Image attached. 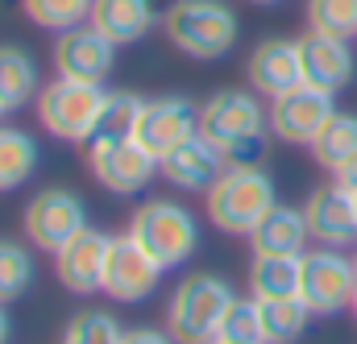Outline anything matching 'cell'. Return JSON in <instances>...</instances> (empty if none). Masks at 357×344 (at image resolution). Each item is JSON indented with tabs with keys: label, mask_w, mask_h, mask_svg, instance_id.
I'll use <instances>...</instances> for the list:
<instances>
[{
	"label": "cell",
	"mask_w": 357,
	"mask_h": 344,
	"mask_svg": "<svg viewBox=\"0 0 357 344\" xmlns=\"http://www.w3.org/2000/svg\"><path fill=\"white\" fill-rule=\"evenodd\" d=\"M162 33L178 54L195 63H212L237 46L241 21L229 0H175L162 13Z\"/></svg>",
	"instance_id": "6da1fadb"
},
{
	"label": "cell",
	"mask_w": 357,
	"mask_h": 344,
	"mask_svg": "<svg viewBox=\"0 0 357 344\" xmlns=\"http://www.w3.org/2000/svg\"><path fill=\"white\" fill-rule=\"evenodd\" d=\"M270 129V108H262L258 91L225 87L199 104V133L225 150L229 162H250L245 154H262V133Z\"/></svg>",
	"instance_id": "7a4b0ae2"
},
{
	"label": "cell",
	"mask_w": 357,
	"mask_h": 344,
	"mask_svg": "<svg viewBox=\"0 0 357 344\" xmlns=\"http://www.w3.org/2000/svg\"><path fill=\"white\" fill-rule=\"evenodd\" d=\"M204 195H208V220L229 237H250L254 224L278 203L274 178L258 162H229Z\"/></svg>",
	"instance_id": "3957f363"
},
{
	"label": "cell",
	"mask_w": 357,
	"mask_h": 344,
	"mask_svg": "<svg viewBox=\"0 0 357 344\" xmlns=\"http://www.w3.org/2000/svg\"><path fill=\"white\" fill-rule=\"evenodd\" d=\"M129 237L158 261L162 269H178L199 249V224L175 199H146L129 216Z\"/></svg>",
	"instance_id": "277c9868"
},
{
	"label": "cell",
	"mask_w": 357,
	"mask_h": 344,
	"mask_svg": "<svg viewBox=\"0 0 357 344\" xmlns=\"http://www.w3.org/2000/svg\"><path fill=\"white\" fill-rule=\"evenodd\" d=\"M233 286L216 274H187L167 303V332L178 344H208L216 341V328L233 303Z\"/></svg>",
	"instance_id": "5b68a950"
},
{
	"label": "cell",
	"mask_w": 357,
	"mask_h": 344,
	"mask_svg": "<svg viewBox=\"0 0 357 344\" xmlns=\"http://www.w3.org/2000/svg\"><path fill=\"white\" fill-rule=\"evenodd\" d=\"M108 91L96 84H71V79H54L38 91V120L46 125L50 137L59 141H91L96 137V120L104 112Z\"/></svg>",
	"instance_id": "8992f818"
},
{
	"label": "cell",
	"mask_w": 357,
	"mask_h": 344,
	"mask_svg": "<svg viewBox=\"0 0 357 344\" xmlns=\"http://www.w3.org/2000/svg\"><path fill=\"white\" fill-rule=\"evenodd\" d=\"M357 295V265L345 258V249H312L303 253V274H299V299L307 303L312 315H341L354 307Z\"/></svg>",
	"instance_id": "52a82bcc"
},
{
	"label": "cell",
	"mask_w": 357,
	"mask_h": 344,
	"mask_svg": "<svg viewBox=\"0 0 357 344\" xmlns=\"http://www.w3.org/2000/svg\"><path fill=\"white\" fill-rule=\"evenodd\" d=\"M21 224H25L29 245L54 258L71 237H79V233L88 228V208H84V199H79L75 191L50 187V191H38V195L25 203Z\"/></svg>",
	"instance_id": "ba28073f"
},
{
	"label": "cell",
	"mask_w": 357,
	"mask_h": 344,
	"mask_svg": "<svg viewBox=\"0 0 357 344\" xmlns=\"http://www.w3.org/2000/svg\"><path fill=\"white\" fill-rule=\"evenodd\" d=\"M88 171L112 195H137L158 174V158H150L133 137H91Z\"/></svg>",
	"instance_id": "9c48e42d"
},
{
	"label": "cell",
	"mask_w": 357,
	"mask_h": 344,
	"mask_svg": "<svg viewBox=\"0 0 357 344\" xmlns=\"http://www.w3.org/2000/svg\"><path fill=\"white\" fill-rule=\"evenodd\" d=\"M199 133V108L183 95H158L146 100L133 125V141L150 154V158H167L171 150H178L183 141H191Z\"/></svg>",
	"instance_id": "30bf717a"
},
{
	"label": "cell",
	"mask_w": 357,
	"mask_h": 344,
	"mask_svg": "<svg viewBox=\"0 0 357 344\" xmlns=\"http://www.w3.org/2000/svg\"><path fill=\"white\" fill-rule=\"evenodd\" d=\"M333 112H337V104L328 91L299 84L270 100V133L282 146H312L320 137V129L333 120Z\"/></svg>",
	"instance_id": "8fae6325"
},
{
	"label": "cell",
	"mask_w": 357,
	"mask_h": 344,
	"mask_svg": "<svg viewBox=\"0 0 357 344\" xmlns=\"http://www.w3.org/2000/svg\"><path fill=\"white\" fill-rule=\"evenodd\" d=\"M162 274H167V269L125 233V237H112V245H108L104 286H100V290H104L112 303H142V299H150V295L158 290Z\"/></svg>",
	"instance_id": "7c38bea8"
},
{
	"label": "cell",
	"mask_w": 357,
	"mask_h": 344,
	"mask_svg": "<svg viewBox=\"0 0 357 344\" xmlns=\"http://www.w3.org/2000/svg\"><path fill=\"white\" fill-rule=\"evenodd\" d=\"M50 58H54L59 79L104 87V79H108L112 67H116V46H112L100 29H91V25H75V29L59 33Z\"/></svg>",
	"instance_id": "4fadbf2b"
},
{
	"label": "cell",
	"mask_w": 357,
	"mask_h": 344,
	"mask_svg": "<svg viewBox=\"0 0 357 344\" xmlns=\"http://www.w3.org/2000/svg\"><path fill=\"white\" fill-rule=\"evenodd\" d=\"M299 71H303V84L307 87L337 95L341 87L354 79V50H349L345 38H328V33L307 29L299 38Z\"/></svg>",
	"instance_id": "5bb4252c"
},
{
	"label": "cell",
	"mask_w": 357,
	"mask_h": 344,
	"mask_svg": "<svg viewBox=\"0 0 357 344\" xmlns=\"http://www.w3.org/2000/svg\"><path fill=\"white\" fill-rule=\"evenodd\" d=\"M303 220L312 241L328 245V249H349L357 241V212H354V195H345L337 182L316 187L303 203Z\"/></svg>",
	"instance_id": "9a60e30c"
},
{
	"label": "cell",
	"mask_w": 357,
	"mask_h": 344,
	"mask_svg": "<svg viewBox=\"0 0 357 344\" xmlns=\"http://www.w3.org/2000/svg\"><path fill=\"white\" fill-rule=\"evenodd\" d=\"M112 237L84 228L79 237H71L59 253H54V274L71 295H96L104 286V261H108Z\"/></svg>",
	"instance_id": "2e32d148"
},
{
	"label": "cell",
	"mask_w": 357,
	"mask_h": 344,
	"mask_svg": "<svg viewBox=\"0 0 357 344\" xmlns=\"http://www.w3.org/2000/svg\"><path fill=\"white\" fill-rule=\"evenodd\" d=\"M245 79L258 95H282L291 87L303 84V71H299V42H287V38H266L250 50L245 58Z\"/></svg>",
	"instance_id": "e0dca14e"
},
{
	"label": "cell",
	"mask_w": 357,
	"mask_h": 344,
	"mask_svg": "<svg viewBox=\"0 0 357 344\" xmlns=\"http://www.w3.org/2000/svg\"><path fill=\"white\" fill-rule=\"evenodd\" d=\"M229 166V158H225V150L220 146H212L204 133H195L191 141H183L178 150H171L162 162H158V171L162 178L178 187V191H208L220 174Z\"/></svg>",
	"instance_id": "ac0fdd59"
},
{
	"label": "cell",
	"mask_w": 357,
	"mask_h": 344,
	"mask_svg": "<svg viewBox=\"0 0 357 344\" xmlns=\"http://www.w3.org/2000/svg\"><path fill=\"white\" fill-rule=\"evenodd\" d=\"M88 25L100 29L112 46H133L154 25H162V17H158L154 0H91Z\"/></svg>",
	"instance_id": "d6986e66"
},
{
	"label": "cell",
	"mask_w": 357,
	"mask_h": 344,
	"mask_svg": "<svg viewBox=\"0 0 357 344\" xmlns=\"http://www.w3.org/2000/svg\"><path fill=\"white\" fill-rule=\"evenodd\" d=\"M307 220H303V208H291V203H274L266 216L254 224L250 233V249L254 258H299L307 253Z\"/></svg>",
	"instance_id": "ffe728a7"
},
{
	"label": "cell",
	"mask_w": 357,
	"mask_h": 344,
	"mask_svg": "<svg viewBox=\"0 0 357 344\" xmlns=\"http://www.w3.org/2000/svg\"><path fill=\"white\" fill-rule=\"evenodd\" d=\"M38 63L25 46H0V116L21 112L29 100H38Z\"/></svg>",
	"instance_id": "44dd1931"
},
{
	"label": "cell",
	"mask_w": 357,
	"mask_h": 344,
	"mask_svg": "<svg viewBox=\"0 0 357 344\" xmlns=\"http://www.w3.org/2000/svg\"><path fill=\"white\" fill-rule=\"evenodd\" d=\"M38 171V141L25 129L0 125V191H17Z\"/></svg>",
	"instance_id": "7402d4cb"
},
{
	"label": "cell",
	"mask_w": 357,
	"mask_h": 344,
	"mask_svg": "<svg viewBox=\"0 0 357 344\" xmlns=\"http://www.w3.org/2000/svg\"><path fill=\"white\" fill-rule=\"evenodd\" d=\"M307 150H312L316 166H324V171L337 174L345 162L357 158V116L354 112H333V120L320 129V137H316Z\"/></svg>",
	"instance_id": "603a6c76"
},
{
	"label": "cell",
	"mask_w": 357,
	"mask_h": 344,
	"mask_svg": "<svg viewBox=\"0 0 357 344\" xmlns=\"http://www.w3.org/2000/svg\"><path fill=\"white\" fill-rule=\"evenodd\" d=\"M299 274H303V253L299 258H254L250 295L254 299H291V295H299Z\"/></svg>",
	"instance_id": "cb8c5ba5"
},
{
	"label": "cell",
	"mask_w": 357,
	"mask_h": 344,
	"mask_svg": "<svg viewBox=\"0 0 357 344\" xmlns=\"http://www.w3.org/2000/svg\"><path fill=\"white\" fill-rule=\"evenodd\" d=\"M258 311H262V336L266 344H295L303 336L312 311L299 295L291 299H258Z\"/></svg>",
	"instance_id": "d4e9b609"
},
{
	"label": "cell",
	"mask_w": 357,
	"mask_h": 344,
	"mask_svg": "<svg viewBox=\"0 0 357 344\" xmlns=\"http://www.w3.org/2000/svg\"><path fill=\"white\" fill-rule=\"evenodd\" d=\"M25 17L42 29H54V33H67L75 25H88L91 0H21Z\"/></svg>",
	"instance_id": "484cf974"
},
{
	"label": "cell",
	"mask_w": 357,
	"mask_h": 344,
	"mask_svg": "<svg viewBox=\"0 0 357 344\" xmlns=\"http://www.w3.org/2000/svg\"><path fill=\"white\" fill-rule=\"evenodd\" d=\"M121 336H125V328H121V320L112 311L88 307V311H79L63 328V341L59 344H121Z\"/></svg>",
	"instance_id": "4316f807"
},
{
	"label": "cell",
	"mask_w": 357,
	"mask_h": 344,
	"mask_svg": "<svg viewBox=\"0 0 357 344\" xmlns=\"http://www.w3.org/2000/svg\"><path fill=\"white\" fill-rule=\"evenodd\" d=\"M216 341L225 344H266L262 336V311H258V299H233L220 328H216Z\"/></svg>",
	"instance_id": "83f0119b"
},
{
	"label": "cell",
	"mask_w": 357,
	"mask_h": 344,
	"mask_svg": "<svg viewBox=\"0 0 357 344\" xmlns=\"http://www.w3.org/2000/svg\"><path fill=\"white\" fill-rule=\"evenodd\" d=\"M33 286V258L17 241H0V303H17Z\"/></svg>",
	"instance_id": "f1b7e54d"
},
{
	"label": "cell",
	"mask_w": 357,
	"mask_h": 344,
	"mask_svg": "<svg viewBox=\"0 0 357 344\" xmlns=\"http://www.w3.org/2000/svg\"><path fill=\"white\" fill-rule=\"evenodd\" d=\"M307 25L328 38H357V0H307Z\"/></svg>",
	"instance_id": "f546056e"
},
{
	"label": "cell",
	"mask_w": 357,
	"mask_h": 344,
	"mask_svg": "<svg viewBox=\"0 0 357 344\" xmlns=\"http://www.w3.org/2000/svg\"><path fill=\"white\" fill-rule=\"evenodd\" d=\"M142 95H129V91H108L104 100V112L96 120V137H133V125H137V112H142Z\"/></svg>",
	"instance_id": "4dcf8cb0"
},
{
	"label": "cell",
	"mask_w": 357,
	"mask_h": 344,
	"mask_svg": "<svg viewBox=\"0 0 357 344\" xmlns=\"http://www.w3.org/2000/svg\"><path fill=\"white\" fill-rule=\"evenodd\" d=\"M121 344H178L171 332H162V328H129Z\"/></svg>",
	"instance_id": "1f68e13d"
},
{
	"label": "cell",
	"mask_w": 357,
	"mask_h": 344,
	"mask_svg": "<svg viewBox=\"0 0 357 344\" xmlns=\"http://www.w3.org/2000/svg\"><path fill=\"white\" fill-rule=\"evenodd\" d=\"M333 182H337L345 195H357V158H354V162H345L341 171L333 174Z\"/></svg>",
	"instance_id": "d6a6232c"
},
{
	"label": "cell",
	"mask_w": 357,
	"mask_h": 344,
	"mask_svg": "<svg viewBox=\"0 0 357 344\" xmlns=\"http://www.w3.org/2000/svg\"><path fill=\"white\" fill-rule=\"evenodd\" d=\"M8 332H13V324H8V315H4V303H0V344H8Z\"/></svg>",
	"instance_id": "836d02e7"
},
{
	"label": "cell",
	"mask_w": 357,
	"mask_h": 344,
	"mask_svg": "<svg viewBox=\"0 0 357 344\" xmlns=\"http://www.w3.org/2000/svg\"><path fill=\"white\" fill-rule=\"evenodd\" d=\"M250 4H278V0H250Z\"/></svg>",
	"instance_id": "e575fe53"
},
{
	"label": "cell",
	"mask_w": 357,
	"mask_h": 344,
	"mask_svg": "<svg viewBox=\"0 0 357 344\" xmlns=\"http://www.w3.org/2000/svg\"><path fill=\"white\" fill-rule=\"evenodd\" d=\"M354 315H357V295H354Z\"/></svg>",
	"instance_id": "d590c367"
},
{
	"label": "cell",
	"mask_w": 357,
	"mask_h": 344,
	"mask_svg": "<svg viewBox=\"0 0 357 344\" xmlns=\"http://www.w3.org/2000/svg\"><path fill=\"white\" fill-rule=\"evenodd\" d=\"M354 212H357V195H354Z\"/></svg>",
	"instance_id": "8d00e7d4"
},
{
	"label": "cell",
	"mask_w": 357,
	"mask_h": 344,
	"mask_svg": "<svg viewBox=\"0 0 357 344\" xmlns=\"http://www.w3.org/2000/svg\"><path fill=\"white\" fill-rule=\"evenodd\" d=\"M208 344H225V341H208Z\"/></svg>",
	"instance_id": "74e56055"
},
{
	"label": "cell",
	"mask_w": 357,
	"mask_h": 344,
	"mask_svg": "<svg viewBox=\"0 0 357 344\" xmlns=\"http://www.w3.org/2000/svg\"><path fill=\"white\" fill-rule=\"evenodd\" d=\"M354 265H357V253H354Z\"/></svg>",
	"instance_id": "f35d334b"
}]
</instances>
